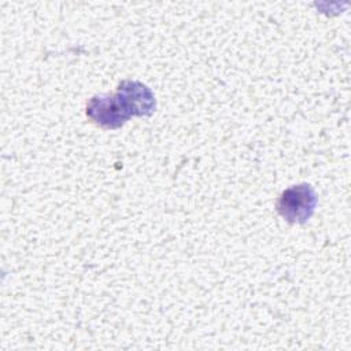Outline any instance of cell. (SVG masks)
I'll use <instances>...</instances> for the list:
<instances>
[{"mask_svg": "<svg viewBox=\"0 0 351 351\" xmlns=\"http://www.w3.org/2000/svg\"><path fill=\"white\" fill-rule=\"evenodd\" d=\"M155 96L143 82L123 80L112 95L93 96L86 103V117L103 129H118L132 117H149L155 111Z\"/></svg>", "mask_w": 351, "mask_h": 351, "instance_id": "cell-1", "label": "cell"}, {"mask_svg": "<svg viewBox=\"0 0 351 351\" xmlns=\"http://www.w3.org/2000/svg\"><path fill=\"white\" fill-rule=\"evenodd\" d=\"M317 195L308 184L287 188L277 200L278 214L291 223H304L314 213Z\"/></svg>", "mask_w": 351, "mask_h": 351, "instance_id": "cell-2", "label": "cell"}]
</instances>
